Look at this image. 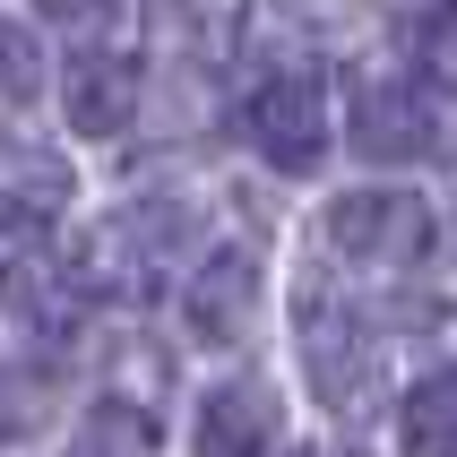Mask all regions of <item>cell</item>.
Returning a JSON list of instances; mask_svg holds the SVG:
<instances>
[{
    "instance_id": "12",
    "label": "cell",
    "mask_w": 457,
    "mask_h": 457,
    "mask_svg": "<svg viewBox=\"0 0 457 457\" xmlns=\"http://www.w3.org/2000/svg\"><path fill=\"white\" fill-rule=\"evenodd\" d=\"M52 26H70V35H87V44H104L112 26H121V0H35Z\"/></svg>"
},
{
    "instance_id": "7",
    "label": "cell",
    "mask_w": 457,
    "mask_h": 457,
    "mask_svg": "<svg viewBox=\"0 0 457 457\" xmlns=\"http://www.w3.org/2000/svg\"><path fill=\"white\" fill-rule=\"evenodd\" d=\"M277 440V397L259 380H225L199 406V432H190V457H268Z\"/></svg>"
},
{
    "instance_id": "2",
    "label": "cell",
    "mask_w": 457,
    "mask_h": 457,
    "mask_svg": "<svg viewBox=\"0 0 457 457\" xmlns=\"http://www.w3.org/2000/svg\"><path fill=\"white\" fill-rule=\"evenodd\" d=\"M320 225H328V251L362 268H414L440 242V216L423 190H345Z\"/></svg>"
},
{
    "instance_id": "5",
    "label": "cell",
    "mask_w": 457,
    "mask_h": 457,
    "mask_svg": "<svg viewBox=\"0 0 457 457\" xmlns=\"http://www.w3.org/2000/svg\"><path fill=\"white\" fill-rule=\"evenodd\" d=\"M259 311V259L251 251H216L190 268V285H181V328L199 337V345H233V337L251 328Z\"/></svg>"
},
{
    "instance_id": "14",
    "label": "cell",
    "mask_w": 457,
    "mask_h": 457,
    "mask_svg": "<svg viewBox=\"0 0 457 457\" xmlns=\"http://www.w3.org/2000/svg\"><path fill=\"white\" fill-rule=\"evenodd\" d=\"M328 457H362V449H328Z\"/></svg>"
},
{
    "instance_id": "10",
    "label": "cell",
    "mask_w": 457,
    "mask_h": 457,
    "mask_svg": "<svg viewBox=\"0 0 457 457\" xmlns=\"http://www.w3.org/2000/svg\"><path fill=\"white\" fill-rule=\"evenodd\" d=\"M61 457H155V423L121 397H104V406H87V423L70 432Z\"/></svg>"
},
{
    "instance_id": "3",
    "label": "cell",
    "mask_w": 457,
    "mask_h": 457,
    "mask_svg": "<svg viewBox=\"0 0 457 457\" xmlns=\"http://www.w3.org/2000/svg\"><path fill=\"white\" fill-rule=\"evenodd\" d=\"M242 129H251V147L277 164V173H311L320 155H328V104H320V87L294 70L259 78L251 104H242Z\"/></svg>"
},
{
    "instance_id": "11",
    "label": "cell",
    "mask_w": 457,
    "mask_h": 457,
    "mask_svg": "<svg viewBox=\"0 0 457 457\" xmlns=\"http://www.w3.org/2000/svg\"><path fill=\"white\" fill-rule=\"evenodd\" d=\"M414 61H423V78H432V87H457V0H440L432 18H423Z\"/></svg>"
},
{
    "instance_id": "4",
    "label": "cell",
    "mask_w": 457,
    "mask_h": 457,
    "mask_svg": "<svg viewBox=\"0 0 457 457\" xmlns=\"http://www.w3.org/2000/svg\"><path fill=\"white\" fill-rule=\"evenodd\" d=\"M345 138H354V155H371V164H414V155L432 147V104H423V87H414V78H362Z\"/></svg>"
},
{
    "instance_id": "1",
    "label": "cell",
    "mask_w": 457,
    "mask_h": 457,
    "mask_svg": "<svg viewBox=\"0 0 457 457\" xmlns=\"http://www.w3.org/2000/svg\"><path fill=\"white\" fill-rule=\"evenodd\" d=\"M181 216L173 207H121V216H104V225H87L70 242V294H87V303H155V285H164V268H173L181 251Z\"/></svg>"
},
{
    "instance_id": "6",
    "label": "cell",
    "mask_w": 457,
    "mask_h": 457,
    "mask_svg": "<svg viewBox=\"0 0 457 457\" xmlns=\"http://www.w3.org/2000/svg\"><path fill=\"white\" fill-rule=\"evenodd\" d=\"M303 362H311V388H320L328 406H345L362 388V362H371L362 320L345 303H328V294H303Z\"/></svg>"
},
{
    "instance_id": "8",
    "label": "cell",
    "mask_w": 457,
    "mask_h": 457,
    "mask_svg": "<svg viewBox=\"0 0 457 457\" xmlns=\"http://www.w3.org/2000/svg\"><path fill=\"white\" fill-rule=\"evenodd\" d=\"M61 112H70L78 138H112V129H129V112H138V70L112 61V52L70 61V78H61Z\"/></svg>"
},
{
    "instance_id": "9",
    "label": "cell",
    "mask_w": 457,
    "mask_h": 457,
    "mask_svg": "<svg viewBox=\"0 0 457 457\" xmlns=\"http://www.w3.org/2000/svg\"><path fill=\"white\" fill-rule=\"evenodd\" d=\"M457 449V362L406 388V457H449Z\"/></svg>"
},
{
    "instance_id": "13",
    "label": "cell",
    "mask_w": 457,
    "mask_h": 457,
    "mask_svg": "<svg viewBox=\"0 0 457 457\" xmlns=\"http://www.w3.org/2000/svg\"><path fill=\"white\" fill-rule=\"evenodd\" d=\"M35 87H44V61H35V35L26 26H9V104H35Z\"/></svg>"
}]
</instances>
